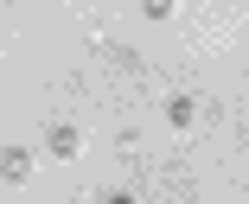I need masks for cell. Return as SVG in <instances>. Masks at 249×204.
<instances>
[{"label":"cell","mask_w":249,"mask_h":204,"mask_svg":"<svg viewBox=\"0 0 249 204\" xmlns=\"http://www.w3.org/2000/svg\"><path fill=\"white\" fill-rule=\"evenodd\" d=\"M0 179H7V185H26L32 179V147H7V153H0Z\"/></svg>","instance_id":"obj_2"},{"label":"cell","mask_w":249,"mask_h":204,"mask_svg":"<svg viewBox=\"0 0 249 204\" xmlns=\"http://www.w3.org/2000/svg\"><path fill=\"white\" fill-rule=\"evenodd\" d=\"M173 7H179V0H141V13H147V19H173Z\"/></svg>","instance_id":"obj_4"},{"label":"cell","mask_w":249,"mask_h":204,"mask_svg":"<svg viewBox=\"0 0 249 204\" xmlns=\"http://www.w3.org/2000/svg\"><path fill=\"white\" fill-rule=\"evenodd\" d=\"M166 121H173L179 134H192V128H198V96H185V89L166 96Z\"/></svg>","instance_id":"obj_3"},{"label":"cell","mask_w":249,"mask_h":204,"mask_svg":"<svg viewBox=\"0 0 249 204\" xmlns=\"http://www.w3.org/2000/svg\"><path fill=\"white\" fill-rule=\"evenodd\" d=\"M45 153H52V160H77L83 153V128L77 121H52L45 128Z\"/></svg>","instance_id":"obj_1"},{"label":"cell","mask_w":249,"mask_h":204,"mask_svg":"<svg viewBox=\"0 0 249 204\" xmlns=\"http://www.w3.org/2000/svg\"><path fill=\"white\" fill-rule=\"evenodd\" d=\"M103 204H141V198H134V191H109Z\"/></svg>","instance_id":"obj_5"}]
</instances>
